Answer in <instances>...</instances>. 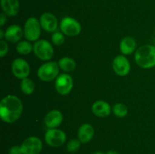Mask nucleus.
<instances>
[{
    "mask_svg": "<svg viewBox=\"0 0 155 154\" xmlns=\"http://www.w3.org/2000/svg\"><path fill=\"white\" fill-rule=\"evenodd\" d=\"M39 22H40L42 28L48 33H54L58 25L56 17L49 12H45L42 14L39 18Z\"/></svg>",
    "mask_w": 155,
    "mask_h": 154,
    "instance_id": "nucleus-12",
    "label": "nucleus"
},
{
    "mask_svg": "<svg viewBox=\"0 0 155 154\" xmlns=\"http://www.w3.org/2000/svg\"><path fill=\"white\" fill-rule=\"evenodd\" d=\"M21 90L24 94L30 95L33 93L35 90V84L32 79L29 78H25L21 79Z\"/></svg>",
    "mask_w": 155,
    "mask_h": 154,
    "instance_id": "nucleus-20",
    "label": "nucleus"
},
{
    "mask_svg": "<svg viewBox=\"0 0 155 154\" xmlns=\"http://www.w3.org/2000/svg\"><path fill=\"white\" fill-rule=\"evenodd\" d=\"M80 140L77 139H73L71 140L67 144V150L70 152H75L80 149Z\"/></svg>",
    "mask_w": 155,
    "mask_h": 154,
    "instance_id": "nucleus-24",
    "label": "nucleus"
},
{
    "mask_svg": "<svg viewBox=\"0 0 155 154\" xmlns=\"http://www.w3.org/2000/svg\"><path fill=\"white\" fill-rule=\"evenodd\" d=\"M8 154H23L21 146L15 145V146H12V147L9 149Z\"/></svg>",
    "mask_w": 155,
    "mask_h": 154,
    "instance_id": "nucleus-26",
    "label": "nucleus"
},
{
    "mask_svg": "<svg viewBox=\"0 0 155 154\" xmlns=\"http://www.w3.org/2000/svg\"><path fill=\"white\" fill-rule=\"evenodd\" d=\"M63 121V115L58 110H53L48 112L44 119V123L48 129L56 128L61 124Z\"/></svg>",
    "mask_w": 155,
    "mask_h": 154,
    "instance_id": "nucleus-13",
    "label": "nucleus"
},
{
    "mask_svg": "<svg viewBox=\"0 0 155 154\" xmlns=\"http://www.w3.org/2000/svg\"><path fill=\"white\" fill-rule=\"evenodd\" d=\"M23 154H39L42 149V142L36 136L27 137L21 145Z\"/></svg>",
    "mask_w": 155,
    "mask_h": 154,
    "instance_id": "nucleus-9",
    "label": "nucleus"
},
{
    "mask_svg": "<svg viewBox=\"0 0 155 154\" xmlns=\"http://www.w3.org/2000/svg\"><path fill=\"white\" fill-rule=\"evenodd\" d=\"M33 53L39 59L42 60H49L54 54V48L48 41L40 39L35 42L33 45Z\"/></svg>",
    "mask_w": 155,
    "mask_h": 154,
    "instance_id": "nucleus-5",
    "label": "nucleus"
},
{
    "mask_svg": "<svg viewBox=\"0 0 155 154\" xmlns=\"http://www.w3.org/2000/svg\"><path fill=\"white\" fill-rule=\"evenodd\" d=\"M24 35V30L20 26L17 24L11 25L6 29L5 32V38L7 41L12 43H16L22 38Z\"/></svg>",
    "mask_w": 155,
    "mask_h": 154,
    "instance_id": "nucleus-14",
    "label": "nucleus"
},
{
    "mask_svg": "<svg viewBox=\"0 0 155 154\" xmlns=\"http://www.w3.org/2000/svg\"><path fill=\"white\" fill-rule=\"evenodd\" d=\"M58 63L54 61H48L39 66L37 75L43 82H50L54 80L59 75Z\"/></svg>",
    "mask_w": 155,
    "mask_h": 154,
    "instance_id": "nucleus-4",
    "label": "nucleus"
},
{
    "mask_svg": "<svg viewBox=\"0 0 155 154\" xmlns=\"http://www.w3.org/2000/svg\"><path fill=\"white\" fill-rule=\"evenodd\" d=\"M136 48V42L133 38L127 36L124 38L120 43V50L124 55L133 54Z\"/></svg>",
    "mask_w": 155,
    "mask_h": 154,
    "instance_id": "nucleus-18",
    "label": "nucleus"
},
{
    "mask_svg": "<svg viewBox=\"0 0 155 154\" xmlns=\"http://www.w3.org/2000/svg\"><path fill=\"white\" fill-rule=\"evenodd\" d=\"M8 51V45L7 42L3 39H1L0 41V57H5L7 54Z\"/></svg>",
    "mask_w": 155,
    "mask_h": 154,
    "instance_id": "nucleus-25",
    "label": "nucleus"
},
{
    "mask_svg": "<svg viewBox=\"0 0 155 154\" xmlns=\"http://www.w3.org/2000/svg\"><path fill=\"white\" fill-rule=\"evenodd\" d=\"M61 31L63 34L71 37L78 36L80 33L82 27L79 21L71 17H65L60 23Z\"/></svg>",
    "mask_w": 155,
    "mask_h": 154,
    "instance_id": "nucleus-6",
    "label": "nucleus"
},
{
    "mask_svg": "<svg viewBox=\"0 0 155 154\" xmlns=\"http://www.w3.org/2000/svg\"><path fill=\"white\" fill-rule=\"evenodd\" d=\"M94 128L89 123H84L78 129V139L83 143H86L90 141L94 136Z\"/></svg>",
    "mask_w": 155,
    "mask_h": 154,
    "instance_id": "nucleus-17",
    "label": "nucleus"
},
{
    "mask_svg": "<svg viewBox=\"0 0 155 154\" xmlns=\"http://www.w3.org/2000/svg\"><path fill=\"white\" fill-rule=\"evenodd\" d=\"M112 68L117 75L120 76H126L130 72V63L124 55H117L114 58L112 62Z\"/></svg>",
    "mask_w": 155,
    "mask_h": 154,
    "instance_id": "nucleus-11",
    "label": "nucleus"
},
{
    "mask_svg": "<svg viewBox=\"0 0 155 154\" xmlns=\"http://www.w3.org/2000/svg\"><path fill=\"white\" fill-rule=\"evenodd\" d=\"M6 21H7V18H6L5 14H0V26H1V27H3V26H4V24L6 23Z\"/></svg>",
    "mask_w": 155,
    "mask_h": 154,
    "instance_id": "nucleus-27",
    "label": "nucleus"
},
{
    "mask_svg": "<svg viewBox=\"0 0 155 154\" xmlns=\"http://www.w3.org/2000/svg\"><path fill=\"white\" fill-rule=\"evenodd\" d=\"M104 154H119V153H118L117 151H116V150H109Z\"/></svg>",
    "mask_w": 155,
    "mask_h": 154,
    "instance_id": "nucleus-28",
    "label": "nucleus"
},
{
    "mask_svg": "<svg viewBox=\"0 0 155 154\" xmlns=\"http://www.w3.org/2000/svg\"><path fill=\"white\" fill-rule=\"evenodd\" d=\"M92 111L98 117H107L110 115L111 108L110 104L104 101H97L92 104Z\"/></svg>",
    "mask_w": 155,
    "mask_h": 154,
    "instance_id": "nucleus-16",
    "label": "nucleus"
},
{
    "mask_svg": "<svg viewBox=\"0 0 155 154\" xmlns=\"http://www.w3.org/2000/svg\"><path fill=\"white\" fill-rule=\"evenodd\" d=\"M5 37V33L2 30H0V39H2V38Z\"/></svg>",
    "mask_w": 155,
    "mask_h": 154,
    "instance_id": "nucleus-29",
    "label": "nucleus"
},
{
    "mask_svg": "<svg viewBox=\"0 0 155 154\" xmlns=\"http://www.w3.org/2000/svg\"><path fill=\"white\" fill-rule=\"evenodd\" d=\"M58 66L61 69L66 72H72L75 69L77 63H76L75 60L73 58L69 57H64L61 58L58 62Z\"/></svg>",
    "mask_w": 155,
    "mask_h": 154,
    "instance_id": "nucleus-19",
    "label": "nucleus"
},
{
    "mask_svg": "<svg viewBox=\"0 0 155 154\" xmlns=\"http://www.w3.org/2000/svg\"><path fill=\"white\" fill-rule=\"evenodd\" d=\"M93 154H104V153H103L102 152H100V151H97V152H94Z\"/></svg>",
    "mask_w": 155,
    "mask_h": 154,
    "instance_id": "nucleus-30",
    "label": "nucleus"
},
{
    "mask_svg": "<svg viewBox=\"0 0 155 154\" xmlns=\"http://www.w3.org/2000/svg\"><path fill=\"white\" fill-rule=\"evenodd\" d=\"M54 87L61 95H68L74 87V81L71 75L68 73L59 74L55 79Z\"/></svg>",
    "mask_w": 155,
    "mask_h": 154,
    "instance_id": "nucleus-8",
    "label": "nucleus"
},
{
    "mask_svg": "<svg viewBox=\"0 0 155 154\" xmlns=\"http://www.w3.org/2000/svg\"><path fill=\"white\" fill-rule=\"evenodd\" d=\"M112 110H113L114 114L120 118L125 117L127 113H128L127 107L124 104H122V103H117L115 105H114Z\"/></svg>",
    "mask_w": 155,
    "mask_h": 154,
    "instance_id": "nucleus-22",
    "label": "nucleus"
},
{
    "mask_svg": "<svg viewBox=\"0 0 155 154\" xmlns=\"http://www.w3.org/2000/svg\"><path fill=\"white\" fill-rule=\"evenodd\" d=\"M136 64L143 69L155 66V45H144L136 50L134 55Z\"/></svg>",
    "mask_w": 155,
    "mask_h": 154,
    "instance_id": "nucleus-2",
    "label": "nucleus"
},
{
    "mask_svg": "<svg viewBox=\"0 0 155 154\" xmlns=\"http://www.w3.org/2000/svg\"><path fill=\"white\" fill-rule=\"evenodd\" d=\"M12 71L16 78L24 79L30 75V67L29 63L21 57L15 59L12 63Z\"/></svg>",
    "mask_w": 155,
    "mask_h": 154,
    "instance_id": "nucleus-10",
    "label": "nucleus"
},
{
    "mask_svg": "<svg viewBox=\"0 0 155 154\" xmlns=\"http://www.w3.org/2000/svg\"><path fill=\"white\" fill-rule=\"evenodd\" d=\"M41 24L36 18H29L24 27V36L29 42H36L40 37Z\"/></svg>",
    "mask_w": 155,
    "mask_h": 154,
    "instance_id": "nucleus-3",
    "label": "nucleus"
},
{
    "mask_svg": "<svg viewBox=\"0 0 155 154\" xmlns=\"http://www.w3.org/2000/svg\"><path fill=\"white\" fill-rule=\"evenodd\" d=\"M67 136L62 130L52 128L48 129L45 134V141L51 147H59L66 142Z\"/></svg>",
    "mask_w": 155,
    "mask_h": 154,
    "instance_id": "nucleus-7",
    "label": "nucleus"
},
{
    "mask_svg": "<svg viewBox=\"0 0 155 154\" xmlns=\"http://www.w3.org/2000/svg\"><path fill=\"white\" fill-rule=\"evenodd\" d=\"M65 38L62 33L60 32H54L51 36V41L52 43L56 46H60L64 42Z\"/></svg>",
    "mask_w": 155,
    "mask_h": 154,
    "instance_id": "nucleus-23",
    "label": "nucleus"
},
{
    "mask_svg": "<svg viewBox=\"0 0 155 154\" xmlns=\"http://www.w3.org/2000/svg\"><path fill=\"white\" fill-rule=\"evenodd\" d=\"M16 51L22 55H27L33 51V45L29 41H20L16 45Z\"/></svg>",
    "mask_w": 155,
    "mask_h": 154,
    "instance_id": "nucleus-21",
    "label": "nucleus"
},
{
    "mask_svg": "<svg viewBox=\"0 0 155 154\" xmlns=\"http://www.w3.org/2000/svg\"><path fill=\"white\" fill-rule=\"evenodd\" d=\"M23 104L15 95H7L0 102V116L6 123L15 122L21 117Z\"/></svg>",
    "mask_w": 155,
    "mask_h": 154,
    "instance_id": "nucleus-1",
    "label": "nucleus"
},
{
    "mask_svg": "<svg viewBox=\"0 0 155 154\" xmlns=\"http://www.w3.org/2000/svg\"><path fill=\"white\" fill-rule=\"evenodd\" d=\"M1 7L7 16H16L20 10L19 0H1Z\"/></svg>",
    "mask_w": 155,
    "mask_h": 154,
    "instance_id": "nucleus-15",
    "label": "nucleus"
}]
</instances>
